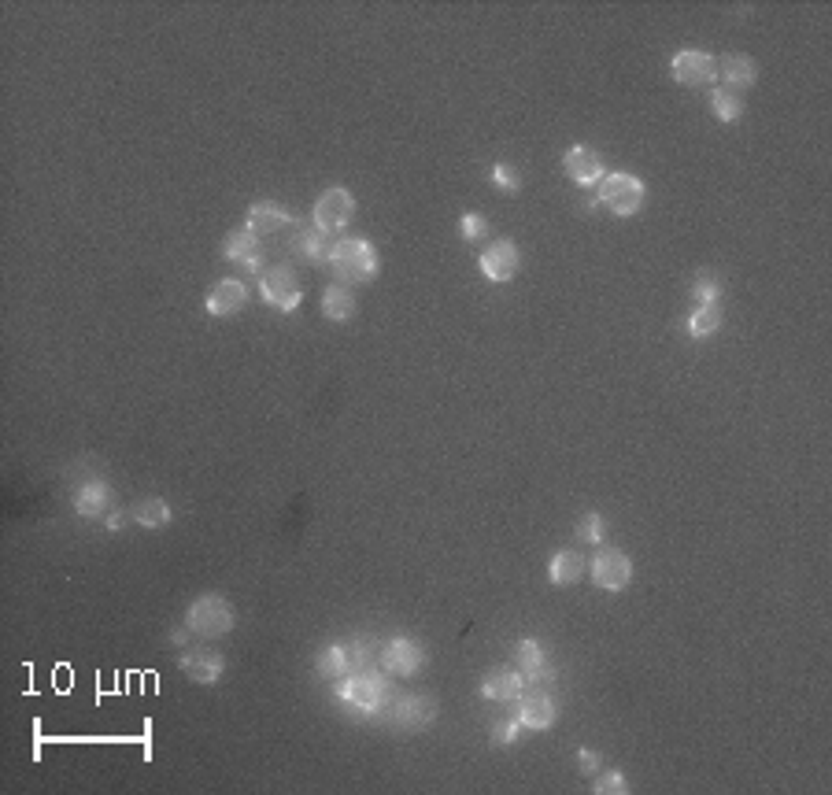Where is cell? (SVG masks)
<instances>
[{"label": "cell", "mask_w": 832, "mask_h": 795, "mask_svg": "<svg viewBox=\"0 0 832 795\" xmlns=\"http://www.w3.org/2000/svg\"><path fill=\"white\" fill-rule=\"evenodd\" d=\"M330 270L333 278L341 285H348V289L352 285H370L381 270L378 248L370 245V241H363V237H341L330 248Z\"/></svg>", "instance_id": "obj_1"}, {"label": "cell", "mask_w": 832, "mask_h": 795, "mask_svg": "<svg viewBox=\"0 0 832 795\" xmlns=\"http://www.w3.org/2000/svg\"><path fill=\"white\" fill-rule=\"evenodd\" d=\"M337 699L344 707L359 710V714H381L389 703V681L385 670H355L348 677H341L337 685Z\"/></svg>", "instance_id": "obj_2"}, {"label": "cell", "mask_w": 832, "mask_h": 795, "mask_svg": "<svg viewBox=\"0 0 832 795\" xmlns=\"http://www.w3.org/2000/svg\"><path fill=\"white\" fill-rule=\"evenodd\" d=\"M644 182H640L637 174H625V171H614V174H603L600 182V204L611 215H618V219H629V215H637L640 208H644Z\"/></svg>", "instance_id": "obj_3"}, {"label": "cell", "mask_w": 832, "mask_h": 795, "mask_svg": "<svg viewBox=\"0 0 832 795\" xmlns=\"http://www.w3.org/2000/svg\"><path fill=\"white\" fill-rule=\"evenodd\" d=\"M185 629L200 636H226L233 629V607L230 600H222L215 592H204L189 603L185 611Z\"/></svg>", "instance_id": "obj_4"}, {"label": "cell", "mask_w": 832, "mask_h": 795, "mask_svg": "<svg viewBox=\"0 0 832 795\" xmlns=\"http://www.w3.org/2000/svg\"><path fill=\"white\" fill-rule=\"evenodd\" d=\"M259 296L267 300L274 311H296L300 307V300H304V285H300V278H296V270L289 267V263H278V267L263 270V278H259Z\"/></svg>", "instance_id": "obj_5"}, {"label": "cell", "mask_w": 832, "mask_h": 795, "mask_svg": "<svg viewBox=\"0 0 832 795\" xmlns=\"http://www.w3.org/2000/svg\"><path fill=\"white\" fill-rule=\"evenodd\" d=\"M592 581L603 592H625L633 585V559L622 548H600L592 555Z\"/></svg>", "instance_id": "obj_6"}, {"label": "cell", "mask_w": 832, "mask_h": 795, "mask_svg": "<svg viewBox=\"0 0 832 795\" xmlns=\"http://www.w3.org/2000/svg\"><path fill=\"white\" fill-rule=\"evenodd\" d=\"M315 226L326 233H341L348 230V222L355 219V196L344 189V185H330L326 193L315 200V211H311Z\"/></svg>", "instance_id": "obj_7"}, {"label": "cell", "mask_w": 832, "mask_h": 795, "mask_svg": "<svg viewBox=\"0 0 832 795\" xmlns=\"http://www.w3.org/2000/svg\"><path fill=\"white\" fill-rule=\"evenodd\" d=\"M222 259L233 263V267H241L245 274H263V263H267V256H263V237H256L245 226L230 230L226 241H222Z\"/></svg>", "instance_id": "obj_8"}, {"label": "cell", "mask_w": 832, "mask_h": 795, "mask_svg": "<svg viewBox=\"0 0 832 795\" xmlns=\"http://www.w3.org/2000/svg\"><path fill=\"white\" fill-rule=\"evenodd\" d=\"M670 71H673V78L688 89L714 86V78H718V60L703 49H681L677 56H673Z\"/></svg>", "instance_id": "obj_9"}, {"label": "cell", "mask_w": 832, "mask_h": 795, "mask_svg": "<svg viewBox=\"0 0 832 795\" xmlns=\"http://www.w3.org/2000/svg\"><path fill=\"white\" fill-rule=\"evenodd\" d=\"M392 722L400 725V729H429L433 725V718H437V699L426 696V692H404V696L392 699Z\"/></svg>", "instance_id": "obj_10"}, {"label": "cell", "mask_w": 832, "mask_h": 795, "mask_svg": "<svg viewBox=\"0 0 832 795\" xmlns=\"http://www.w3.org/2000/svg\"><path fill=\"white\" fill-rule=\"evenodd\" d=\"M426 662V651L418 648L411 636H392L389 644L381 648V670L389 677H415Z\"/></svg>", "instance_id": "obj_11"}, {"label": "cell", "mask_w": 832, "mask_h": 795, "mask_svg": "<svg viewBox=\"0 0 832 795\" xmlns=\"http://www.w3.org/2000/svg\"><path fill=\"white\" fill-rule=\"evenodd\" d=\"M367 644H330V648L319 651V659H315V666H319L322 677H330V681H341V677H348V673H355V666H363L367 662Z\"/></svg>", "instance_id": "obj_12"}, {"label": "cell", "mask_w": 832, "mask_h": 795, "mask_svg": "<svg viewBox=\"0 0 832 795\" xmlns=\"http://www.w3.org/2000/svg\"><path fill=\"white\" fill-rule=\"evenodd\" d=\"M518 263H522V256H518V245H514V241H492V245L478 256V270L496 285L511 282L514 274H518Z\"/></svg>", "instance_id": "obj_13"}, {"label": "cell", "mask_w": 832, "mask_h": 795, "mask_svg": "<svg viewBox=\"0 0 832 795\" xmlns=\"http://www.w3.org/2000/svg\"><path fill=\"white\" fill-rule=\"evenodd\" d=\"M555 718H559V707H555V699H551L548 688H526L522 696H518V722L529 725V729H551L555 725Z\"/></svg>", "instance_id": "obj_14"}, {"label": "cell", "mask_w": 832, "mask_h": 795, "mask_svg": "<svg viewBox=\"0 0 832 795\" xmlns=\"http://www.w3.org/2000/svg\"><path fill=\"white\" fill-rule=\"evenodd\" d=\"M248 304V285L241 278H222L211 285V293L204 296V311L215 318H230Z\"/></svg>", "instance_id": "obj_15"}, {"label": "cell", "mask_w": 832, "mask_h": 795, "mask_svg": "<svg viewBox=\"0 0 832 795\" xmlns=\"http://www.w3.org/2000/svg\"><path fill=\"white\" fill-rule=\"evenodd\" d=\"M563 167H566V174H570V182H577V185H600L603 174H607L603 171V156L588 145L570 148L563 156Z\"/></svg>", "instance_id": "obj_16"}, {"label": "cell", "mask_w": 832, "mask_h": 795, "mask_svg": "<svg viewBox=\"0 0 832 795\" xmlns=\"http://www.w3.org/2000/svg\"><path fill=\"white\" fill-rule=\"evenodd\" d=\"M289 222H293V215H289L282 204H274V200H256L245 215V230H252L256 237H270V233H282Z\"/></svg>", "instance_id": "obj_17"}, {"label": "cell", "mask_w": 832, "mask_h": 795, "mask_svg": "<svg viewBox=\"0 0 832 795\" xmlns=\"http://www.w3.org/2000/svg\"><path fill=\"white\" fill-rule=\"evenodd\" d=\"M182 670L189 681H196V685H215L222 673H226V659H222L219 651L211 648H200V651H185L182 655Z\"/></svg>", "instance_id": "obj_18"}, {"label": "cell", "mask_w": 832, "mask_h": 795, "mask_svg": "<svg viewBox=\"0 0 832 795\" xmlns=\"http://www.w3.org/2000/svg\"><path fill=\"white\" fill-rule=\"evenodd\" d=\"M289 248H293L296 256H304L307 263H330V233L319 230L315 222L311 226H296L293 230V241H289Z\"/></svg>", "instance_id": "obj_19"}, {"label": "cell", "mask_w": 832, "mask_h": 795, "mask_svg": "<svg viewBox=\"0 0 832 795\" xmlns=\"http://www.w3.org/2000/svg\"><path fill=\"white\" fill-rule=\"evenodd\" d=\"M718 78H722L725 89L740 93V89H751L755 82H759V67H755V60H751V56L729 52V56H722V60H718Z\"/></svg>", "instance_id": "obj_20"}, {"label": "cell", "mask_w": 832, "mask_h": 795, "mask_svg": "<svg viewBox=\"0 0 832 795\" xmlns=\"http://www.w3.org/2000/svg\"><path fill=\"white\" fill-rule=\"evenodd\" d=\"M522 692H526V681H522V673L507 670V666H500V670H489V673H485V681H481V696L492 699V703H511V699H518Z\"/></svg>", "instance_id": "obj_21"}, {"label": "cell", "mask_w": 832, "mask_h": 795, "mask_svg": "<svg viewBox=\"0 0 832 795\" xmlns=\"http://www.w3.org/2000/svg\"><path fill=\"white\" fill-rule=\"evenodd\" d=\"M111 507V489L108 481H86L74 489V511L82 518H100Z\"/></svg>", "instance_id": "obj_22"}, {"label": "cell", "mask_w": 832, "mask_h": 795, "mask_svg": "<svg viewBox=\"0 0 832 795\" xmlns=\"http://www.w3.org/2000/svg\"><path fill=\"white\" fill-rule=\"evenodd\" d=\"M581 574H585V559H581V551L574 548H563L551 555L548 563V581L551 585H574V581H581Z\"/></svg>", "instance_id": "obj_23"}, {"label": "cell", "mask_w": 832, "mask_h": 795, "mask_svg": "<svg viewBox=\"0 0 832 795\" xmlns=\"http://www.w3.org/2000/svg\"><path fill=\"white\" fill-rule=\"evenodd\" d=\"M130 518H134L137 526H145V529H163V526H171L174 511H171V503L163 500V496H145V500H141L134 511H130Z\"/></svg>", "instance_id": "obj_24"}, {"label": "cell", "mask_w": 832, "mask_h": 795, "mask_svg": "<svg viewBox=\"0 0 832 795\" xmlns=\"http://www.w3.org/2000/svg\"><path fill=\"white\" fill-rule=\"evenodd\" d=\"M707 104H710V115H714L718 123H740V119H744V97L733 93V89L714 86L710 89Z\"/></svg>", "instance_id": "obj_25"}, {"label": "cell", "mask_w": 832, "mask_h": 795, "mask_svg": "<svg viewBox=\"0 0 832 795\" xmlns=\"http://www.w3.org/2000/svg\"><path fill=\"white\" fill-rule=\"evenodd\" d=\"M322 315L330 318V322H348V318L355 315L352 289H348V285H330V289L322 293Z\"/></svg>", "instance_id": "obj_26"}, {"label": "cell", "mask_w": 832, "mask_h": 795, "mask_svg": "<svg viewBox=\"0 0 832 795\" xmlns=\"http://www.w3.org/2000/svg\"><path fill=\"white\" fill-rule=\"evenodd\" d=\"M688 337L692 341H703V337H714V333L722 330V311H718V304H699L692 315H688Z\"/></svg>", "instance_id": "obj_27"}, {"label": "cell", "mask_w": 832, "mask_h": 795, "mask_svg": "<svg viewBox=\"0 0 832 795\" xmlns=\"http://www.w3.org/2000/svg\"><path fill=\"white\" fill-rule=\"evenodd\" d=\"M692 296H696V307L699 304H718V296H722V282H718L710 270H699L696 285H692Z\"/></svg>", "instance_id": "obj_28"}, {"label": "cell", "mask_w": 832, "mask_h": 795, "mask_svg": "<svg viewBox=\"0 0 832 795\" xmlns=\"http://www.w3.org/2000/svg\"><path fill=\"white\" fill-rule=\"evenodd\" d=\"M514 662H518L522 670H529V666L544 662V648H540L537 640H518V644H514ZM522 670H518V673H522Z\"/></svg>", "instance_id": "obj_29"}, {"label": "cell", "mask_w": 832, "mask_h": 795, "mask_svg": "<svg viewBox=\"0 0 832 795\" xmlns=\"http://www.w3.org/2000/svg\"><path fill=\"white\" fill-rule=\"evenodd\" d=\"M485 233H489V222H485V215H478V211H466L463 219H459V237H463V241H478Z\"/></svg>", "instance_id": "obj_30"}, {"label": "cell", "mask_w": 832, "mask_h": 795, "mask_svg": "<svg viewBox=\"0 0 832 795\" xmlns=\"http://www.w3.org/2000/svg\"><path fill=\"white\" fill-rule=\"evenodd\" d=\"M577 540H585V544H603V518L600 514L592 511L577 522Z\"/></svg>", "instance_id": "obj_31"}, {"label": "cell", "mask_w": 832, "mask_h": 795, "mask_svg": "<svg viewBox=\"0 0 832 795\" xmlns=\"http://www.w3.org/2000/svg\"><path fill=\"white\" fill-rule=\"evenodd\" d=\"M592 792H596V795H625V792H629V784H625V773L611 770V773H603V777H596Z\"/></svg>", "instance_id": "obj_32"}, {"label": "cell", "mask_w": 832, "mask_h": 795, "mask_svg": "<svg viewBox=\"0 0 832 795\" xmlns=\"http://www.w3.org/2000/svg\"><path fill=\"white\" fill-rule=\"evenodd\" d=\"M492 182L500 185V189H507V193H518V189H522V178L514 171V163H496V167H492Z\"/></svg>", "instance_id": "obj_33"}, {"label": "cell", "mask_w": 832, "mask_h": 795, "mask_svg": "<svg viewBox=\"0 0 832 795\" xmlns=\"http://www.w3.org/2000/svg\"><path fill=\"white\" fill-rule=\"evenodd\" d=\"M518 718H503V722H496L492 725V744H500V747H507V744H514L518 740Z\"/></svg>", "instance_id": "obj_34"}, {"label": "cell", "mask_w": 832, "mask_h": 795, "mask_svg": "<svg viewBox=\"0 0 832 795\" xmlns=\"http://www.w3.org/2000/svg\"><path fill=\"white\" fill-rule=\"evenodd\" d=\"M600 762H603V755L600 751H592V747H581V751H577V770L585 773V777H596V773H600Z\"/></svg>", "instance_id": "obj_35"}, {"label": "cell", "mask_w": 832, "mask_h": 795, "mask_svg": "<svg viewBox=\"0 0 832 795\" xmlns=\"http://www.w3.org/2000/svg\"><path fill=\"white\" fill-rule=\"evenodd\" d=\"M104 526H108L111 533H119V529L126 526V514H123V511H111V514H108V522H104Z\"/></svg>", "instance_id": "obj_36"}, {"label": "cell", "mask_w": 832, "mask_h": 795, "mask_svg": "<svg viewBox=\"0 0 832 795\" xmlns=\"http://www.w3.org/2000/svg\"><path fill=\"white\" fill-rule=\"evenodd\" d=\"M171 640H174V644H185L189 636H185V629H174V633H171Z\"/></svg>", "instance_id": "obj_37"}]
</instances>
